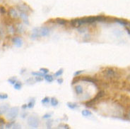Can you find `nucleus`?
<instances>
[{"mask_svg":"<svg viewBox=\"0 0 130 129\" xmlns=\"http://www.w3.org/2000/svg\"><path fill=\"white\" fill-rule=\"evenodd\" d=\"M103 75L105 78L109 79V80H112V79H115L116 78L117 76H119V75L117 74V73L112 68H105L103 71Z\"/></svg>","mask_w":130,"mask_h":129,"instance_id":"obj_1","label":"nucleus"},{"mask_svg":"<svg viewBox=\"0 0 130 129\" xmlns=\"http://www.w3.org/2000/svg\"><path fill=\"white\" fill-rule=\"evenodd\" d=\"M19 112V108L18 107H11L7 111V117L8 119L12 121L18 116Z\"/></svg>","mask_w":130,"mask_h":129,"instance_id":"obj_2","label":"nucleus"},{"mask_svg":"<svg viewBox=\"0 0 130 129\" xmlns=\"http://www.w3.org/2000/svg\"><path fill=\"white\" fill-rule=\"evenodd\" d=\"M104 95H105V91H103V90L99 91L93 100H90L87 102H85V106L86 107H92L93 105H94L96 104V102H98L100 99H101Z\"/></svg>","mask_w":130,"mask_h":129,"instance_id":"obj_3","label":"nucleus"},{"mask_svg":"<svg viewBox=\"0 0 130 129\" xmlns=\"http://www.w3.org/2000/svg\"><path fill=\"white\" fill-rule=\"evenodd\" d=\"M27 123L30 127L33 128H37L40 123V120L37 117L35 116H30L27 119Z\"/></svg>","mask_w":130,"mask_h":129,"instance_id":"obj_4","label":"nucleus"},{"mask_svg":"<svg viewBox=\"0 0 130 129\" xmlns=\"http://www.w3.org/2000/svg\"><path fill=\"white\" fill-rule=\"evenodd\" d=\"M17 9L20 11V12H24V13H28L31 11L30 7L29 6H28L27 4H20V5H17L16 6Z\"/></svg>","mask_w":130,"mask_h":129,"instance_id":"obj_5","label":"nucleus"},{"mask_svg":"<svg viewBox=\"0 0 130 129\" xmlns=\"http://www.w3.org/2000/svg\"><path fill=\"white\" fill-rule=\"evenodd\" d=\"M12 41L14 42V45L16 47H21L23 44V39H21V37H14L13 39H12Z\"/></svg>","mask_w":130,"mask_h":129,"instance_id":"obj_6","label":"nucleus"},{"mask_svg":"<svg viewBox=\"0 0 130 129\" xmlns=\"http://www.w3.org/2000/svg\"><path fill=\"white\" fill-rule=\"evenodd\" d=\"M70 25L73 28H79L81 26H82V23H81V18H74L72 19L70 21Z\"/></svg>","mask_w":130,"mask_h":129,"instance_id":"obj_7","label":"nucleus"},{"mask_svg":"<svg viewBox=\"0 0 130 129\" xmlns=\"http://www.w3.org/2000/svg\"><path fill=\"white\" fill-rule=\"evenodd\" d=\"M8 16L12 18H18L19 17V14H18L16 9H15L14 8H10L8 11Z\"/></svg>","mask_w":130,"mask_h":129,"instance_id":"obj_8","label":"nucleus"},{"mask_svg":"<svg viewBox=\"0 0 130 129\" xmlns=\"http://www.w3.org/2000/svg\"><path fill=\"white\" fill-rule=\"evenodd\" d=\"M81 81L85 82H91V83H96L98 82V80L95 78L90 77V76H83L81 78Z\"/></svg>","mask_w":130,"mask_h":129,"instance_id":"obj_9","label":"nucleus"},{"mask_svg":"<svg viewBox=\"0 0 130 129\" xmlns=\"http://www.w3.org/2000/svg\"><path fill=\"white\" fill-rule=\"evenodd\" d=\"M50 28L48 27L44 26V27H42L40 28V35L42 37H45L48 36L50 33Z\"/></svg>","mask_w":130,"mask_h":129,"instance_id":"obj_10","label":"nucleus"},{"mask_svg":"<svg viewBox=\"0 0 130 129\" xmlns=\"http://www.w3.org/2000/svg\"><path fill=\"white\" fill-rule=\"evenodd\" d=\"M19 17L23 20L26 25H29V20H28V14L24 12H20Z\"/></svg>","mask_w":130,"mask_h":129,"instance_id":"obj_11","label":"nucleus"},{"mask_svg":"<svg viewBox=\"0 0 130 129\" xmlns=\"http://www.w3.org/2000/svg\"><path fill=\"white\" fill-rule=\"evenodd\" d=\"M40 28H35L33 30V32H32V35L30 36V37L33 39H35L36 38H38V37H40Z\"/></svg>","mask_w":130,"mask_h":129,"instance_id":"obj_12","label":"nucleus"},{"mask_svg":"<svg viewBox=\"0 0 130 129\" xmlns=\"http://www.w3.org/2000/svg\"><path fill=\"white\" fill-rule=\"evenodd\" d=\"M55 22H56V23H57L58 25H66L68 23L67 20L64 19V18H56Z\"/></svg>","mask_w":130,"mask_h":129,"instance_id":"obj_13","label":"nucleus"},{"mask_svg":"<svg viewBox=\"0 0 130 129\" xmlns=\"http://www.w3.org/2000/svg\"><path fill=\"white\" fill-rule=\"evenodd\" d=\"M74 90H75V92L77 95H82L83 93V89L82 88V86L80 85H76L74 88Z\"/></svg>","mask_w":130,"mask_h":129,"instance_id":"obj_14","label":"nucleus"},{"mask_svg":"<svg viewBox=\"0 0 130 129\" xmlns=\"http://www.w3.org/2000/svg\"><path fill=\"white\" fill-rule=\"evenodd\" d=\"M115 21L117 22V23H118L120 24V25H124V26L128 25V23H129L128 21H125V20H124V19H119V18H115Z\"/></svg>","mask_w":130,"mask_h":129,"instance_id":"obj_15","label":"nucleus"},{"mask_svg":"<svg viewBox=\"0 0 130 129\" xmlns=\"http://www.w3.org/2000/svg\"><path fill=\"white\" fill-rule=\"evenodd\" d=\"M9 105L7 104H3V105H2L1 107H0V111H2V114L6 113V112L9 110Z\"/></svg>","mask_w":130,"mask_h":129,"instance_id":"obj_16","label":"nucleus"},{"mask_svg":"<svg viewBox=\"0 0 130 129\" xmlns=\"http://www.w3.org/2000/svg\"><path fill=\"white\" fill-rule=\"evenodd\" d=\"M16 31H17V32H19L20 34L23 33L24 32V27H23V25H21V24H19L16 26Z\"/></svg>","mask_w":130,"mask_h":129,"instance_id":"obj_17","label":"nucleus"},{"mask_svg":"<svg viewBox=\"0 0 130 129\" xmlns=\"http://www.w3.org/2000/svg\"><path fill=\"white\" fill-rule=\"evenodd\" d=\"M81 114L85 116V117H87V116H91L92 115V113L91 111L87 110V109H84L81 111Z\"/></svg>","mask_w":130,"mask_h":129,"instance_id":"obj_18","label":"nucleus"},{"mask_svg":"<svg viewBox=\"0 0 130 129\" xmlns=\"http://www.w3.org/2000/svg\"><path fill=\"white\" fill-rule=\"evenodd\" d=\"M81 78H82V77H81L80 75L74 76V79L72 80V82H71V85H74L76 84L77 82H78L79 81H81Z\"/></svg>","mask_w":130,"mask_h":129,"instance_id":"obj_19","label":"nucleus"},{"mask_svg":"<svg viewBox=\"0 0 130 129\" xmlns=\"http://www.w3.org/2000/svg\"><path fill=\"white\" fill-rule=\"evenodd\" d=\"M67 107L69 108V109H76V108H78V104H76V103H73V102H67Z\"/></svg>","mask_w":130,"mask_h":129,"instance_id":"obj_20","label":"nucleus"},{"mask_svg":"<svg viewBox=\"0 0 130 129\" xmlns=\"http://www.w3.org/2000/svg\"><path fill=\"white\" fill-rule=\"evenodd\" d=\"M14 88L15 90H21V88H22V83H21V82L16 81V82L14 85Z\"/></svg>","mask_w":130,"mask_h":129,"instance_id":"obj_21","label":"nucleus"},{"mask_svg":"<svg viewBox=\"0 0 130 129\" xmlns=\"http://www.w3.org/2000/svg\"><path fill=\"white\" fill-rule=\"evenodd\" d=\"M7 31H8V32H9V33H14L15 31H16V28H15L14 26L12 25H7Z\"/></svg>","mask_w":130,"mask_h":129,"instance_id":"obj_22","label":"nucleus"},{"mask_svg":"<svg viewBox=\"0 0 130 129\" xmlns=\"http://www.w3.org/2000/svg\"><path fill=\"white\" fill-rule=\"evenodd\" d=\"M44 78H45V80L47 82H52L54 80V78H53V76L52 75H47V74H45Z\"/></svg>","mask_w":130,"mask_h":129,"instance_id":"obj_23","label":"nucleus"},{"mask_svg":"<svg viewBox=\"0 0 130 129\" xmlns=\"http://www.w3.org/2000/svg\"><path fill=\"white\" fill-rule=\"evenodd\" d=\"M50 103L52 104V106L53 107H57L59 104V101L55 98V97H52L50 99Z\"/></svg>","mask_w":130,"mask_h":129,"instance_id":"obj_24","label":"nucleus"},{"mask_svg":"<svg viewBox=\"0 0 130 129\" xmlns=\"http://www.w3.org/2000/svg\"><path fill=\"white\" fill-rule=\"evenodd\" d=\"M35 104V100L34 98H32V99L30 100V102H28V107L29 109H32V108L34 107Z\"/></svg>","mask_w":130,"mask_h":129,"instance_id":"obj_25","label":"nucleus"},{"mask_svg":"<svg viewBox=\"0 0 130 129\" xmlns=\"http://www.w3.org/2000/svg\"><path fill=\"white\" fill-rule=\"evenodd\" d=\"M63 73H64V69L63 68H60L59 70H58L55 73V77H59V76H61L62 74H63Z\"/></svg>","mask_w":130,"mask_h":129,"instance_id":"obj_26","label":"nucleus"},{"mask_svg":"<svg viewBox=\"0 0 130 129\" xmlns=\"http://www.w3.org/2000/svg\"><path fill=\"white\" fill-rule=\"evenodd\" d=\"M16 81H17V78L16 77H12L8 79V82L11 83V85H14L16 82Z\"/></svg>","mask_w":130,"mask_h":129,"instance_id":"obj_27","label":"nucleus"},{"mask_svg":"<svg viewBox=\"0 0 130 129\" xmlns=\"http://www.w3.org/2000/svg\"><path fill=\"white\" fill-rule=\"evenodd\" d=\"M31 74L34 76H40V77H44L45 76V74L42 73V72H32Z\"/></svg>","mask_w":130,"mask_h":129,"instance_id":"obj_28","label":"nucleus"},{"mask_svg":"<svg viewBox=\"0 0 130 129\" xmlns=\"http://www.w3.org/2000/svg\"><path fill=\"white\" fill-rule=\"evenodd\" d=\"M41 102L43 104H48L49 102H50V98L48 97H45L44 99H42Z\"/></svg>","mask_w":130,"mask_h":129,"instance_id":"obj_29","label":"nucleus"},{"mask_svg":"<svg viewBox=\"0 0 130 129\" xmlns=\"http://www.w3.org/2000/svg\"><path fill=\"white\" fill-rule=\"evenodd\" d=\"M9 97L8 95L6 93H0V100H6Z\"/></svg>","mask_w":130,"mask_h":129,"instance_id":"obj_30","label":"nucleus"},{"mask_svg":"<svg viewBox=\"0 0 130 129\" xmlns=\"http://www.w3.org/2000/svg\"><path fill=\"white\" fill-rule=\"evenodd\" d=\"M52 120H48V121L46 122V125L48 128H51L52 125Z\"/></svg>","mask_w":130,"mask_h":129,"instance_id":"obj_31","label":"nucleus"},{"mask_svg":"<svg viewBox=\"0 0 130 129\" xmlns=\"http://www.w3.org/2000/svg\"><path fill=\"white\" fill-rule=\"evenodd\" d=\"M40 71L45 75L49 72V70L48 68H40Z\"/></svg>","mask_w":130,"mask_h":129,"instance_id":"obj_32","label":"nucleus"},{"mask_svg":"<svg viewBox=\"0 0 130 129\" xmlns=\"http://www.w3.org/2000/svg\"><path fill=\"white\" fill-rule=\"evenodd\" d=\"M6 13H7L6 9L4 7H0V14H2V15H4Z\"/></svg>","mask_w":130,"mask_h":129,"instance_id":"obj_33","label":"nucleus"},{"mask_svg":"<svg viewBox=\"0 0 130 129\" xmlns=\"http://www.w3.org/2000/svg\"><path fill=\"white\" fill-rule=\"evenodd\" d=\"M14 123H15V121H11L10 123H7V125H6V128H11L12 126H13V125L14 124Z\"/></svg>","mask_w":130,"mask_h":129,"instance_id":"obj_34","label":"nucleus"},{"mask_svg":"<svg viewBox=\"0 0 130 129\" xmlns=\"http://www.w3.org/2000/svg\"><path fill=\"white\" fill-rule=\"evenodd\" d=\"M78 32H85V31H86V28H81V27H79V28H78Z\"/></svg>","mask_w":130,"mask_h":129,"instance_id":"obj_35","label":"nucleus"},{"mask_svg":"<svg viewBox=\"0 0 130 129\" xmlns=\"http://www.w3.org/2000/svg\"><path fill=\"white\" fill-rule=\"evenodd\" d=\"M83 72V71H76L74 73V76H77V75H80Z\"/></svg>","mask_w":130,"mask_h":129,"instance_id":"obj_36","label":"nucleus"},{"mask_svg":"<svg viewBox=\"0 0 130 129\" xmlns=\"http://www.w3.org/2000/svg\"><path fill=\"white\" fill-rule=\"evenodd\" d=\"M35 82H41L42 80V77H40V76H35Z\"/></svg>","mask_w":130,"mask_h":129,"instance_id":"obj_37","label":"nucleus"},{"mask_svg":"<svg viewBox=\"0 0 130 129\" xmlns=\"http://www.w3.org/2000/svg\"><path fill=\"white\" fill-rule=\"evenodd\" d=\"M12 128H21V125H20V124H19V123H14V124L13 125Z\"/></svg>","mask_w":130,"mask_h":129,"instance_id":"obj_38","label":"nucleus"},{"mask_svg":"<svg viewBox=\"0 0 130 129\" xmlns=\"http://www.w3.org/2000/svg\"><path fill=\"white\" fill-rule=\"evenodd\" d=\"M3 36H4V30H2V28H0V39L3 38Z\"/></svg>","mask_w":130,"mask_h":129,"instance_id":"obj_39","label":"nucleus"},{"mask_svg":"<svg viewBox=\"0 0 130 129\" xmlns=\"http://www.w3.org/2000/svg\"><path fill=\"white\" fill-rule=\"evenodd\" d=\"M50 117H51V114H45L44 116H42L43 118H50Z\"/></svg>","mask_w":130,"mask_h":129,"instance_id":"obj_40","label":"nucleus"},{"mask_svg":"<svg viewBox=\"0 0 130 129\" xmlns=\"http://www.w3.org/2000/svg\"><path fill=\"white\" fill-rule=\"evenodd\" d=\"M5 123V120L3 118L0 117V124H4Z\"/></svg>","mask_w":130,"mask_h":129,"instance_id":"obj_41","label":"nucleus"},{"mask_svg":"<svg viewBox=\"0 0 130 129\" xmlns=\"http://www.w3.org/2000/svg\"><path fill=\"white\" fill-rule=\"evenodd\" d=\"M27 113H26V112H24V113H22L21 114V118H26V116H27Z\"/></svg>","mask_w":130,"mask_h":129,"instance_id":"obj_42","label":"nucleus"},{"mask_svg":"<svg viewBox=\"0 0 130 129\" xmlns=\"http://www.w3.org/2000/svg\"><path fill=\"white\" fill-rule=\"evenodd\" d=\"M27 107H28V104H23L21 107L22 109H23V110H26L27 109Z\"/></svg>","mask_w":130,"mask_h":129,"instance_id":"obj_43","label":"nucleus"},{"mask_svg":"<svg viewBox=\"0 0 130 129\" xmlns=\"http://www.w3.org/2000/svg\"><path fill=\"white\" fill-rule=\"evenodd\" d=\"M62 125L63 127H61V128H67V129H69V126L68 125Z\"/></svg>","mask_w":130,"mask_h":129,"instance_id":"obj_44","label":"nucleus"},{"mask_svg":"<svg viewBox=\"0 0 130 129\" xmlns=\"http://www.w3.org/2000/svg\"><path fill=\"white\" fill-rule=\"evenodd\" d=\"M57 82L59 84H62L63 82V79L62 78H59V79H57Z\"/></svg>","mask_w":130,"mask_h":129,"instance_id":"obj_45","label":"nucleus"},{"mask_svg":"<svg viewBox=\"0 0 130 129\" xmlns=\"http://www.w3.org/2000/svg\"><path fill=\"white\" fill-rule=\"evenodd\" d=\"M126 118H127L128 119L130 120V111H129V112L126 114Z\"/></svg>","mask_w":130,"mask_h":129,"instance_id":"obj_46","label":"nucleus"},{"mask_svg":"<svg viewBox=\"0 0 130 129\" xmlns=\"http://www.w3.org/2000/svg\"><path fill=\"white\" fill-rule=\"evenodd\" d=\"M26 71V69H25V68H23V69L21 70V71L20 72V73H21V74H23V73H24Z\"/></svg>","mask_w":130,"mask_h":129,"instance_id":"obj_47","label":"nucleus"},{"mask_svg":"<svg viewBox=\"0 0 130 129\" xmlns=\"http://www.w3.org/2000/svg\"><path fill=\"white\" fill-rule=\"evenodd\" d=\"M126 30L128 32V33L130 35V30H129V28H126Z\"/></svg>","mask_w":130,"mask_h":129,"instance_id":"obj_48","label":"nucleus"},{"mask_svg":"<svg viewBox=\"0 0 130 129\" xmlns=\"http://www.w3.org/2000/svg\"><path fill=\"white\" fill-rule=\"evenodd\" d=\"M128 25H129V28H130V22L128 23Z\"/></svg>","mask_w":130,"mask_h":129,"instance_id":"obj_49","label":"nucleus"},{"mask_svg":"<svg viewBox=\"0 0 130 129\" xmlns=\"http://www.w3.org/2000/svg\"><path fill=\"white\" fill-rule=\"evenodd\" d=\"M1 114H2V111H0V115H1Z\"/></svg>","mask_w":130,"mask_h":129,"instance_id":"obj_50","label":"nucleus"}]
</instances>
